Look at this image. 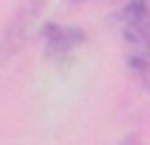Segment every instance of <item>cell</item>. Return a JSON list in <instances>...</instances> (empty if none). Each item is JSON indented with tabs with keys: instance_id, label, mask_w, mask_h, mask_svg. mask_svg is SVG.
Returning <instances> with one entry per match:
<instances>
[{
	"instance_id": "1",
	"label": "cell",
	"mask_w": 150,
	"mask_h": 145,
	"mask_svg": "<svg viewBox=\"0 0 150 145\" xmlns=\"http://www.w3.org/2000/svg\"><path fill=\"white\" fill-rule=\"evenodd\" d=\"M118 30L128 68L140 80L148 78V0H130L118 13Z\"/></svg>"
},
{
	"instance_id": "2",
	"label": "cell",
	"mask_w": 150,
	"mask_h": 145,
	"mask_svg": "<svg viewBox=\"0 0 150 145\" xmlns=\"http://www.w3.org/2000/svg\"><path fill=\"white\" fill-rule=\"evenodd\" d=\"M40 38H43V45H45V55L50 60H55V63L70 60L78 53V48H83L88 43L85 30H80V28H75V25L53 23V20H48L43 25Z\"/></svg>"
},
{
	"instance_id": "3",
	"label": "cell",
	"mask_w": 150,
	"mask_h": 145,
	"mask_svg": "<svg viewBox=\"0 0 150 145\" xmlns=\"http://www.w3.org/2000/svg\"><path fill=\"white\" fill-rule=\"evenodd\" d=\"M40 8H43L40 0H28L25 5L15 13V18L8 23L5 33L0 35V63L10 60L13 55L25 45L28 35H30V28H33V23H35L38 13H40Z\"/></svg>"
},
{
	"instance_id": "4",
	"label": "cell",
	"mask_w": 150,
	"mask_h": 145,
	"mask_svg": "<svg viewBox=\"0 0 150 145\" xmlns=\"http://www.w3.org/2000/svg\"><path fill=\"white\" fill-rule=\"evenodd\" d=\"M80 3H83V0H80Z\"/></svg>"
}]
</instances>
